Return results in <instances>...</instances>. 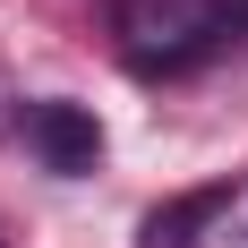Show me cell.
<instances>
[{
	"mask_svg": "<svg viewBox=\"0 0 248 248\" xmlns=\"http://www.w3.org/2000/svg\"><path fill=\"white\" fill-rule=\"evenodd\" d=\"M120 26H128L137 69H180V60H197V51L240 34L248 0H120Z\"/></svg>",
	"mask_w": 248,
	"mask_h": 248,
	"instance_id": "cell-1",
	"label": "cell"
},
{
	"mask_svg": "<svg viewBox=\"0 0 248 248\" xmlns=\"http://www.w3.org/2000/svg\"><path fill=\"white\" fill-rule=\"evenodd\" d=\"M26 146L43 154L51 171H94L103 163V128H94V111H86V103H34V111H26Z\"/></svg>",
	"mask_w": 248,
	"mask_h": 248,
	"instance_id": "cell-2",
	"label": "cell"
},
{
	"mask_svg": "<svg viewBox=\"0 0 248 248\" xmlns=\"http://www.w3.org/2000/svg\"><path fill=\"white\" fill-rule=\"evenodd\" d=\"M223 205H231L223 188H197V197L154 205V214H146V240H137V248H197V240H205V223H214Z\"/></svg>",
	"mask_w": 248,
	"mask_h": 248,
	"instance_id": "cell-3",
	"label": "cell"
}]
</instances>
